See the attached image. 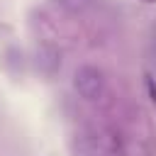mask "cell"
Here are the masks:
<instances>
[{
  "mask_svg": "<svg viewBox=\"0 0 156 156\" xmlns=\"http://www.w3.org/2000/svg\"><path fill=\"white\" fill-rule=\"evenodd\" d=\"M56 2H58L63 10H68V12L76 15V12H85L88 7H93L95 0H56Z\"/></svg>",
  "mask_w": 156,
  "mask_h": 156,
  "instance_id": "3957f363",
  "label": "cell"
},
{
  "mask_svg": "<svg viewBox=\"0 0 156 156\" xmlns=\"http://www.w3.org/2000/svg\"><path fill=\"white\" fill-rule=\"evenodd\" d=\"M37 66L44 71V73H54L58 66H61V58H58V54L54 51V49H41L39 54H37Z\"/></svg>",
  "mask_w": 156,
  "mask_h": 156,
  "instance_id": "7a4b0ae2",
  "label": "cell"
},
{
  "mask_svg": "<svg viewBox=\"0 0 156 156\" xmlns=\"http://www.w3.org/2000/svg\"><path fill=\"white\" fill-rule=\"evenodd\" d=\"M146 85H149V90H151V100L156 102V88H154V83H151V78L146 80Z\"/></svg>",
  "mask_w": 156,
  "mask_h": 156,
  "instance_id": "277c9868",
  "label": "cell"
},
{
  "mask_svg": "<svg viewBox=\"0 0 156 156\" xmlns=\"http://www.w3.org/2000/svg\"><path fill=\"white\" fill-rule=\"evenodd\" d=\"M141 2H146V5H149V2H156V0H141Z\"/></svg>",
  "mask_w": 156,
  "mask_h": 156,
  "instance_id": "5b68a950",
  "label": "cell"
},
{
  "mask_svg": "<svg viewBox=\"0 0 156 156\" xmlns=\"http://www.w3.org/2000/svg\"><path fill=\"white\" fill-rule=\"evenodd\" d=\"M73 88L83 100H98L105 90V78L95 66H80L73 73Z\"/></svg>",
  "mask_w": 156,
  "mask_h": 156,
  "instance_id": "6da1fadb",
  "label": "cell"
}]
</instances>
